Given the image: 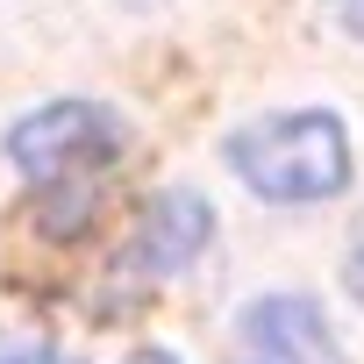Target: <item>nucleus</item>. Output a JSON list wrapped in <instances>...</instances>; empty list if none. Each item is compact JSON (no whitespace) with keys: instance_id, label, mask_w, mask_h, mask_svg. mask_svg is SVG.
<instances>
[{"instance_id":"6","label":"nucleus","mask_w":364,"mask_h":364,"mask_svg":"<svg viewBox=\"0 0 364 364\" xmlns=\"http://www.w3.org/2000/svg\"><path fill=\"white\" fill-rule=\"evenodd\" d=\"M350 293H357V300H364V250H357V257H350Z\"/></svg>"},{"instance_id":"8","label":"nucleus","mask_w":364,"mask_h":364,"mask_svg":"<svg viewBox=\"0 0 364 364\" xmlns=\"http://www.w3.org/2000/svg\"><path fill=\"white\" fill-rule=\"evenodd\" d=\"M129 8H150V0H129Z\"/></svg>"},{"instance_id":"4","label":"nucleus","mask_w":364,"mask_h":364,"mask_svg":"<svg viewBox=\"0 0 364 364\" xmlns=\"http://www.w3.org/2000/svg\"><path fill=\"white\" fill-rule=\"evenodd\" d=\"M236 364H343V350H336V336H328L314 300L279 293V300H257L243 314Z\"/></svg>"},{"instance_id":"3","label":"nucleus","mask_w":364,"mask_h":364,"mask_svg":"<svg viewBox=\"0 0 364 364\" xmlns=\"http://www.w3.org/2000/svg\"><path fill=\"white\" fill-rule=\"evenodd\" d=\"M208 236H215V208L200 193H157L143 208V222H136V236H129L114 272L122 279H171L208 250Z\"/></svg>"},{"instance_id":"7","label":"nucleus","mask_w":364,"mask_h":364,"mask_svg":"<svg viewBox=\"0 0 364 364\" xmlns=\"http://www.w3.org/2000/svg\"><path fill=\"white\" fill-rule=\"evenodd\" d=\"M129 364H178V357H171V350H136Z\"/></svg>"},{"instance_id":"2","label":"nucleus","mask_w":364,"mask_h":364,"mask_svg":"<svg viewBox=\"0 0 364 364\" xmlns=\"http://www.w3.org/2000/svg\"><path fill=\"white\" fill-rule=\"evenodd\" d=\"M8 157L43 193H72V186H93V171L122 157V122L100 100H50L8 129Z\"/></svg>"},{"instance_id":"1","label":"nucleus","mask_w":364,"mask_h":364,"mask_svg":"<svg viewBox=\"0 0 364 364\" xmlns=\"http://www.w3.org/2000/svg\"><path fill=\"white\" fill-rule=\"evenodd\" d=\"M229 164L250 193L264 200H328L350 186V143L343 122L307 107V114H264L229 136Z\"/></svg>"},{"instance_id":"5","label":"nucleus","mask_w":364,"mask_h":364,"mask_svg":"<svg viewBox=\"0 0 364 364\" xmlns=\"http://www.w3.org/2000/svg\"><path fill=\"white\" fill-rule=\"evenodd\" d=\"M0 364H79V357H65L43 336H0Z\"/></svg>"}]
</instances>
